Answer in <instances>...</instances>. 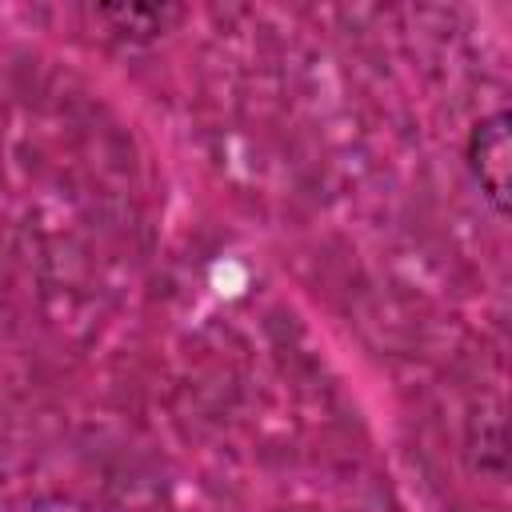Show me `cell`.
<instances>
[{"label": "cell", "mask_w": 512, "mask_h": 512, "mask_svg": "<svg viewBox=\"0 0 512 512\" xmlns=\"http://www.w3.org/2000/svg\"><path fill=\"white\" fill-rule=\"evenodd\" d=\"M468 164L492 208L508 212V112H492L472 128Z\"/></svg>", "instance_id": "cell-1"}]
</instances>
